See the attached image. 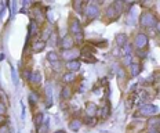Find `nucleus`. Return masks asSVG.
Instances as JSON below:
<instances>
[{
    "mask_svg": "<svg viewBox=\"0 0 160 133\" xmlns=\"http://www.w3.org/2000/svg\"><path fill=\"white\" fill-rule=\"evenodd\" d=\"M140 22L144 28H153V26L158 25V18H156L155 14L149 13V11H144L140 17Z\"/></svg>",
    "mask_w": 160,
    "mask_h": 133,
    "instance_id": "f257e3e1",
    "label": "nucleus"
},
{
    "mask_svg": "<svg viewBox=\"0 0 160 133\" xmlns=\"http://www.w3.org/2000/svg\"><path fill=\"white\" fill-rule=\"evenodd\" d=\"M121 11H123V3L115 2L113 4H111L106 8V17H108L109 20H116L121 14Z\"/></svg>",
    "mask_w": 160,
    "mask_h": 133,
    "instance_id": "f03ea898",
    "label": "nucleus"
},
{
    "mask_svg": "<svg viewBox=\"0 0 160 133\" xmlns=\"http://www.w3.org/2000/svg\"><path fill=\"white\" fill-rule=\"evenodd\" d=\"M159 107L155 104H144L140 108V115L142 117H153V115L159 114Z\"/></svg>",
    "mask_w": 160,
    "mask_h": 133,
    "instance_id": "7ed1b4c3",
    "label": "nucleus"
},
{
    "mask_svg": "<svg viewBox=\"0 0 160 133\" xmlns=\"http://www.w3.org/2000/svg\"><path fill=\"white\" fill-rule=\"evenodd\" d=\"M148 42H149V39H148L146 33H144V32H140V33L135 36V47H137V50H144L146 49L148 46Z\"/></svg>",
    "mask_w": 160,
    "mask_h": 133,
    "instance_id": "20e7f679",
    "label": "nucleus"
},
{
    "mask_svg": "<svg viewBox=\"0 0 160 133\" xmlns=\"http://www.w3.org/2000/svg\"><path fill=\"white\" fill-rule=\"evenodd\" d=\"M86 16H87L88 20H95L97 17L99 16L98 6L94 4V3H90V4L87 6V8H86Z\"/></svg>",
    "mask_w": 160,
    "mask_h": 133,
    "instance_id": "39448f33",
    "label": "nucleus"
},
{
    "mask_svg": "<svg viewBox=\"0 0 160 133\" xmlns=\"http://www.w3.org/2000/svg\"><path fill=\"white\" fill-rule=\"evenodd\" d=\"M73 44H75V39H73L72 35H65L61 40V47L64 50H72Z\"/></svg>",
    "mask_w": 160,
    "mask_h": 133,
    "instance_id": "423d86ee",
    "label": "nucleus"
},
{
    "mask_svg": "<svg viewBox=\"0 0 160 133\" xmlns=\"http://www.w3.org/2000/svg\"><path fill=\"white\" fill-rule=\"evenodd\" d=\"M69 31H70V33H72L73 36L83 33L82 25H80V21H79L78 18H72V21H70V25H69Z\"/></svg>",
    "mask_w": 160,
    "mask_h": 133,
    "instance_id": "0eeeda50",
    "label": "nucleus"
},
{
    "mask_svg": "<svg viewBox=\"0 0 160 133\" xmlns=\"http://www.w3.org/2000/svg\"><path fill=\"white\" fill-rule=\"evenodd\" d=\"M53 105V87L50 83L46 85V107H51Z\"/></svg>",
    "mask_w": 160,
    "mask_h": 133,
    "instance_id": "6e6552de",
    "label": "nucleus"
},
{
    "mask_svg": "<svg viewBox=\"0 0 160 133\" xmlns=\"http://www.w3.org/2000/svg\"><path fill=\"white\" fill-rule=\"evenodd\" d=\"M79 55V51H76V50H64V53H62V57L65 58L66 61H73L76 60V57Z\"/></svg>",
    "mask_w": 160,
    "mask_h": 133,
    "instance_id": "1a4fd4ad",
    "label": "nucleus"
},
{
    "mask_svg": "<svg viewBox=\"0 0 160 133\" xmlns=\"http://www.w3.org/2000/svg\"><path fill=\"white\" fill-rule=\"evenodd\" d=\"M82 64H80L79 60H73V61H68L66 63V68H68V72H76V71L80 69Z\"/></svg>",
    "mask_w": 160,
    "mask_h": 133,
    "instance_id": "9d476101",
    "label": "nucleus"
},
{
    "mask_svg": "<svg viewBox=\"0 0 160 133\" xmlns=\"http://www.w3.org/2000/svg\"><path fill=\"white\" fill-rule=\"evenodd\" d=\"M97 111H98L97 104H94V103H87V105H86V114H87L88 117L94 118L95 114H97Z\"/></svg>",
    "mask_w": 160,
    "mask_h": 133,
    "instance_id": "9b49d317",
    "label": "nucleus"
},
{
    "mask_svg": "<svg viewBox=\"0 0 160 133\" xmlns=\"http://www.w3.org/2000/svg\"><path fill=\"white\" fill-rule=\"evenodd\" d=\"M44 119H46V117H44L43 112H39V114L35 115V118H33V123H35V126H36V129H37V128H40V126L43 125V123H44Z\"/></svg>",
    "mask_w": 160,
    "mask_h": 133,
    "instance_id": "f8f14e48",
    "label": "nucleus"
},
{
    "mask_svg": "<svg viewBox=\"0 0 160 133\" xmlns=\"http://www.w3.org/2000/svg\"><path fill=\"white\" fill-rule=\"evenodd\" d=\"M115 40H116V44L119 47H124L127 44V36L124 33H117L116 38H115Z\"/></svg>",
    "mask_w": 160,
    "mask_h": 133,
    "instance_id": "ddd939ff",
    "label": "nucleus"
},
{
    "mask_svg": "<svg viewBox=\"0 0 160 133\" xmlns=\"http://www.w3.org/2000/svg\"><path fill=\"white\" fill-rule=\"evenodd\" d=\"M109 110H111V104H109V101L106 100L105 105L101 108V118H102V119H106V118L109 117V114H111V111Z\"/></svg>",
    "mask_w": 160,
    "mask_h": 133,
    "instance_id": "4468645a",
    "label": "nucleus"
},
{
    "mask_svg": "<svg viewBox=\"0 0 160 133\" xmlns=\"http://www.w3.org/2000/svg\"><path fill=\"white\" fill-rule=\"evenodd\" d=\"M29 81L32 82V85H39L40 82H41V75H40L39 71H33V72H32V75H31V79H29Z\"/></svg>",
    "mask_w": 160,
    "mask_h": 133,
    "instance_id": "2eb2a0df",
    "label": "nucleus"
},
{
    "mask_svg": "<svg viewBox=\"0 0 160 133\" xmlns=\"http://www.w3.org/2000/svg\"><path fill=\"white\" fill-rule=\"evenodd\" d=\"M80 126H82V121L80 119H73V121H70L69 122V129L72 132H79Z\"/></svg>",
    "mask_w": 160,
    "mask_h": 133,
    "instance_id": "dca6fc26",
    "label": "nucleus"
},
{
    "mask_svg": "<svg viewBox=\"0 0 160 133\" xmlns=\"http://www.w3.org/2000/svg\"><path fill=\"white\" fill-rule=\"evenodd\" d=\"M130 72H131V76H138L140 75V72H141V65L140 64H135V63H133L131 65H130Z\"/></svg>",
    "mask_w": 160,
    "mask_h": 133,
    "instance_id": "f3484780",
    "label": "nucleus"
},
{
    "mask_svg": "<svg viewBox=\"0 0 160 133\" xmlns=\"http://www.w3.org/2000/svg\"><path fill=\"white\" fill-rule=\"evenodd\" d=\"M44 47H46V42H43V40H39V42H35L33 43V51L35 53H40L44 50Z\"/></svg>",
    "mask_w": 160,
    "mask_h": 133,
    "instance_id": "a211bd4d",
    "label": "nucleus"
},
{
    "mask_svg": "<svg viewBox=\"0 0 160 133\" xmlns=\"http://www.w3.org/2000/svg\"><path fill=\"white\" fill-rule=\"evenodd\" d=\"M72 96V91H70L69 86H64L62 87V93H61V99L62 100H69Z\"/></svg>",
    "mask_w": 160,
    "mask_h": 133,
    "instance_id": "6ab92c4d",
    "label": "nucleus"
},
{
    "mask_svg": "<svg viewBox=\"0 0 160 133\" xmlns=\"http://www.w3.org/2000/svg\"><path fill=\"white\" fill-rule=\"evenodd\" d=\"M36 31H37L36 22H35V21H32V22H31V25H29V29H28V38H26V42H28V40H29V38H31L32 35H35V33H36Z\"/></svg>",
    "mask_w": 160,
    "mask_h": 133,
    "instance_id": "aec40b11",
    "label": "nucleus"
},
{
    "mask_svg": "<svg viewBox=\"0 0 160 133\" xmlns=\"http://www.w3.org/2000/svg\"><path fill=\"white\" fill-rule=\"evenodd\" d=\"M75 78L76 76H75V73L73 72H66L64 76H62V81H64L65 83H70V82L75 81Z\"/></svg>",
    "mask_w": 160,
    "mask_h": 133,
    "instance_id": "412c9836",
    "label": "nucleus"
},
{
    "mask_svg": "<svg viewBox=\"0 0 160 133\" xmlns=\"http://www.w3.org/2000/svg\"><path fill=\"white\" fill-rule=\"evenodd\" d=\"M115 67H116V69H115V72H116L117 78H119V79H124V78H126V71H124V68L119 67V65H117V64H115Z\"/></svg>",
    "mask_w": 160,
    "mask_h": 133,
    "instance_id": "4be33fe9",
    "label": "nucleus"
},
{
    "mask_svg": "<svg viewBox=\"0 0 160 133\" xmlns=\"http://www.w3.org/2000/svg\"><path fill=\"white\" fill-rule=\"evenodd\" d=\"M47 60H48L51 64L57 63V61H58V54H57L55 51H50V53H47Z\"/></svg>",
    "mask_w": 160,
    "mask_h": 133,
    "instance_id": "5701e85b",
    "label": "nucleus"
},
{
    "mask_svg": "<svg viewBox=\"0 0 160 133\" xmlns=\"http://www.w3.org/2000/svg\"><path fill=\"white\" fill-rule=\"evenodd\" d=\"M11 78H13V83L15 87H18V75H17V69L15 68H11Z\"/></svg>",
    "mask_w": 160,
    "mask_h": 133,
    "instance_id": "b1692460",
    "label": "nucleus"
},
{
    "mask_svg": "<svg viewBox=\"0 0 160 133\" xmlns=\"http://www.w3.org/2000/svg\"><path fill=\"white\" fill-rule=\"evenodd\" d=\"M51 29H44V32H43V35H41V40L43 42H46V40H48L50 38H51Z\"/></svg>",
    "mask_w": 160,
    "mask_h": 133,
    "instance_id": "393cba45",
    "label": "nucleus"
},
{
    "mask_svg": "<svg viewBox=\"0 0 160 133\" xmlns=\"http://www.w3.org/2000/svg\"><path fill=\"white\" fill-rule=\"evenodd\" d=\"M124 64L126 65H131L133 64V54H124Z\"/></svg>",
    "mask_w": 160,
    "mask_h": 133,
    "instance_id": "a878e982",
    "label": "nucleus"
},
{
    "mask_svg": "<svg viewBox=\"0 0 160 133\" xmlns=\"http://www.w3.org/2000/svg\"><path fill=\"white\" fill-rule=\"evenodd\" d=\"M160 121L156 119V118H150V121L148 122V125H149V128H156V125H159Z\"/></svg>",
    "mask_w": 160,
    "mask_h": 133,
    "instance_id": "bb28decb",
    "label": "nucleus"
},
{
    "mask_svg": "<svg viewBox=\"0 0 160 133\" xmlns=\"http://www.w3.org/2000/svg\"><path fill=\"white\" fill-rule=\"evenodd\" d=\"M29 100H31V104L35 105V104H37V100H39V97H37L35 93H31V94H29Z\"/></svg>",
    "mask_w": 160,
    "mask_h": 133,
    "instance_id": "cd10ccee",
    "label": "nucleus"
},
{
    "mask_svg": "<svg viewBox=\"0 0 160 133\" xmlns=\"http://www.w3.org/2000/svg\"><path fill=\"white\" fill-rule=\"evenodd\" d=\"M73 7H75L76 13H83V8H82V2H75V3H73Z\"/></svg>",
    "mask_w": 160,
    "mask_h": 133,
    "instance_id": "c85d7f7f",
    "label": "nucleus"
},
{
    "mask_svg": "<svg viewBox=\"0 0 160 133\" xmlns=\"http://www.w3.org/2000/svg\"><path fill=\"white\" fill-rule=\"evenodd\" d=\"M0 133H11L10 132V126H8L7 123L2 125V126H0Z\"/></svg>",
    "mask_w": 160,
    "mask_h": 133,
    "instance_id": "c756f323",
    "label": "nucleus"
},
{
    "mask_svg": "<svg viewBox=\"0 0 160 133\" xmlns=\"http://www.w3.org/2000/svg\"><path fill=\"white\" fill-rule=\"evenodd\" d=\"M6 111H7V107H6V105L3 104L2 101H0V115H2V117H3V115L6 114Z\"/></svg>",
    "mask_w": 160,
    "mask_h": 133,
    "instance_id": "7c9ffc66",
    "label": "nucleus"
},
{
    "mask_svg": "<svg viewBox=\"0 0 160 133\" xmlns=\"http://www.w3.org/2000/svg\"><path fill=\"white\" fill-rule=\"evenodd\" d=\"M31 75H32V72H31L29 69H25V71H23V76H25V78L28 79V81L31 79Z\"/></svg>",
    "mask_w": 160,
    "mask_h": 133,
    "instance_id": "2f4dec72",
    "label": "nucleus"
},
{
    "mask_svg": "<svg viewBox=\"0 0 160 133\" xmlns=\"http://www.w3.org/2000/svg\"><path fill=\"white\" fill-rule=\"evenodd\" d=\"M21 108H22V114H21V118H22V119H25V105H23L22 101H21Z\"/></svg>",
    "mask_w": 160,
    "mask_h": 133,
    "instance_id": "473e14b6",
    "label": "nucleus"
},
{
    "mask_svg": "<svg viewBox=\"0 0 160 133\" xmlns=\"http://www.w3.org/2000/svg\"><path fill=\"white\" fill-rule=\"evenodd\" d=\"M148 133H160V131L158 128H149V131H148Z\"/></svg>",
    "mask_w": 160,
    "mask_h": 133,
    "instance_id": "72a5a7b5",
    "label": "nucleus"
},
{
    "mask_svg": "<svg viewBox=\"0 0 160 133\" xmlns=\"http://www.w3.org/2000/svg\"><path fill=\"white\" fill-rule=\"evenodd\" d=\"M31 4H32L31 2H23V7H29Z\"/></svg>",
    "mask_w": 160,
    "mask_h": 133,
    "instance_id": "f704fd0d",
    "label": "nucleus"
},
{
    "mask_svg": "<svg viewBox=\"0 0 160 133\" xmlns=\"http://www.w3.org/2000/svg\"><path fill=\"white\" fill-rule=\"evenodd\" d=\"M158 31H159V32H160V22H159V24H158Z\"/></svg>",
    "mask_w": 160,
    "mask_h": 133,
    "instance_id": "c9c22d12",
    "label": "nucleus"
},
{
    "mask_svg": "<svg viewBox=\"0 0 160 133\" xmlns=\"http://www.w3.org/2000/svg\"><path fill=\"white\" fill-rule=\"evenodd\" d=\"M158 97L160 99V87H159V91H158Z\"/></svg>",
    "mask_w": 160,
    "mask_h": 133,
    "instance_id": "e433bc0d",
    "label": "nucleus"
},
{
    "mask_svg": "<svg viewBox=\"0 0 160 133\" xmlns=\"http://www.w3.org/2000/svg\"><path fill=\"white\" fill-rule=\"evenodd\" d=\"M55 133H65V132H64V131H57Z\"/></svg>",
    "mask_w": 160,
    "mask_h": 133,
    "instance_id": "4c0bfd02",
    "label": "nucleus"
},
{
    "mask_svg": "<svg viewBox=\"0 0 160 133\" xmlns=\"http://www.w3.org/2000/svg\"><path fill=\"white\" fill-rule=\"evenodd\" d=\"M3 121H4V119H3V117H2V115H0V122H3Z\"/></svg>",
    "mask_w": 160,
    "mask_h": 133,
    "instance_id": "58836bf2",
    "label": "nucleus"
}]
</instances>
